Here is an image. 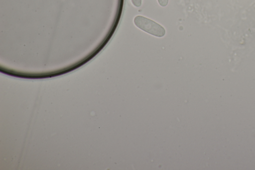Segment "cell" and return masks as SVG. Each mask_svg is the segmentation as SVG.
I'll list each match as a JSON object with an SVG mask.
<instances>
[{
  "instance_id": "7a4b0ae2",
  "label": "cell",
  "mask_w": 255,
  "mask_h": 170,
  "mask_svg": "<svg viewBox=\"0 0 255 170\" xmlns=\"http://www.w3.org/2000/svg\"><path fill=\"white\" fill-rule=\"evenodd\" d=\"M132 4L135 7H139L141 5L142 0H131Z\"/></svg>"
},
{
  "instance_id": "6da1fadb",
  "label": "cell",
  "mask_w": 255,
  "mask_h": 170,
  "mask_svg": "<svg viewBox=\"0 0 255 170\" xmlns=\"http://www.w3.org/2000/svg\"><path fill=\"white\" fill-rule=\"evenodd\" d=\"M133 22L137 27L153 36L161 37L165 34V30L162 26L143 16H136Z\"/></svg>"
},
{
  "instance_id": "3957f363",
  "label": "cell",
  "mask_w": 255,
  "mask_h": 170,
  "mask_svg": "<svg viewBox=\"0 0 255 170\" xmlns=\"http://www.w3.org/2000/svg\"><path fill=\"white\" fill-rule=\"evenodd\" d=\"M159 4L162 7L166 6L168 3V0H157Z\"/></svg>"
}]
</instances>
